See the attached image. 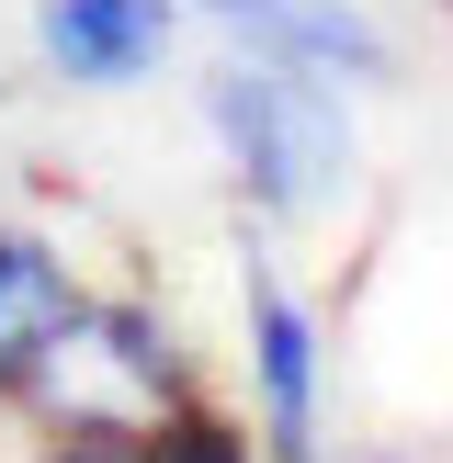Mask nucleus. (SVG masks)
I'll use <instances>...</instances> for the list:
<instances>
[{"mask_svg": "<svg viewBox=\"0 0 453 463\" xmlns=\"http://www.w3.org/2000/svg\"><path fill=\"white\" fill-rule=\"evenodd\" d=\"M68 306H80L68 260H57L45 238H23V226H0V396H12V373L34 362V339L57 328Z\"/></svg>", "mask_w": 453, "mask_h": 463, "instance_id": "nucleus-6", "label": "nucleus"}, {"mask_svg": "<svg viewBox=\"0 0 453 463\" xmlns=\"http://www.w3.org/2000/svg\"><path fill=\"white\" fill-rule=\"evenodd\" d=\"M45 463H148V430H57Z\"/></svg>", "mask_w": 453, "mask_h": 463, "instance_id": "nucleus-8", "label": "nucleus"}, {"mask_svg": "<svg viewBox=\"0 0 453 463\" xmlns=\"http://www.w3.org/2000/svg\"><path fill=\"white\" fill-rule=\"evenodd\" d=\"M181 12L226 23V45H238V57L317 68V80H340V90L385 80V34L352 12V0H181Z\"/></svg>", "mask_w": 453, "mask_h": 463, "instance_id": "nucleus-4", "label": "nucleus"}, {"mask_svg": "<svg viewBox=\"0 0 453 463\" xmlns=\"http://www.w3.org/2000/svg\"><path fill=\"white\" fill-rule=\"evenodd\" d=\"M204 125H216L226 170L261 215H306L317 193L352 158V113H340V80L317 68H272V57H226L204 80Z\"/></svg>", "mask_w": 453, "mask_h": 463, "instance_id": "nucleus-2", "label": "nucleus"}, {"mask_svg": "<svg viewBox=\"0 0 453 463\" xmlns=\"http://www.w3.org/2000/svg\"><path fill=\"white\" fill-rule=\"evenodd\" d=\"M181 45V0H45L34 12V57L68 90H136L159 80Z\"/></svg>", "mask_w": 453, "mask_h": 463, "instance_id": "nucleus-3", "label": "nucleus"}, {"mask_svg": "<svg viewBox=\"0 0 453 463\" xmlns=\"http://www.w3.org/2000/svg\"><path fill=\"white\" fill-rule=\"evenodd\" d=\"M181 396H193V373H181L170 328L148 306H125V294H80L34 339V362L12 373V407H34L45 441L57 430H159Z\"/></svg>", "mask_w": 453, "mask_h": 463, "instance_id": "nucleus-1", "label": "nucleus"}, {"mask_svg": "<svg viewBox=\"0 0 453 463\" xmlns=\"http://www.w3.org/2000/svg\"><path fill=\"white\" fill-rule=\"evenodd\" d=\"M317 317L294 306V283H249V396H261L272 463H317Z\"/></svg>", "mask_w": 453, "mask_h": 463, "instance_id": "nucleus-5", "label": "nucleus"}, {"mask_svg": "<svg viewBox=\"0 0 453 463\" xmlns=\"http://www.w3.org/2000/svg\"><path fill=\"white\" fill-rule=\"evenodd\" d=\"M148 463H261V452H249V430L226 419V407H204V384H193V396L148 430Z\"/></svg>", "mask_w": 453, "mask_h": 463, "instance_id": "nucleus-7", "label": "nucleus"}]
</instances>
